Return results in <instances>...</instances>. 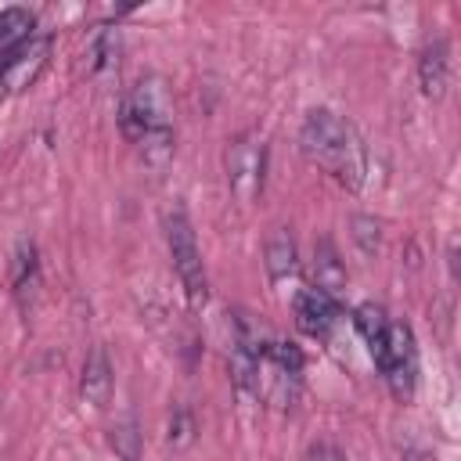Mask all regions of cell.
I'll return each instance as SVG.
<instances>
[{
	"label": "cell",
	"mask_w": 461,
	"mask_h": 461,
	"mask_svg": "<svg viewBox=\"0 0 461 461\" xmlns=\"http://www.w3.org/2000/svg\"><path fill=\"white\" fill-rule=\"evenodd\" d=\"M119 130L148 166H166L173 155V101L158 76H144L119 104Z\"/></svg>",
	"instance_id": "cell-2"
},
{
	"label": "cell",
	"mask_w": 461,
	"mask_h": 461,
	"mask_svg": "<svg viewBox=\"0 0 461 461\" xmlns=\"http://www.w3.org/2000/svg\"><path fill=\"white\" fill-rule=\"evenodd\" d=\"M25 40H32V14L25 7L0 11V58L4 54H14Z\"/></svg>",
	"instance_id": "cell-13"
},
{
	"label": "cell",
	"mask_w": 461,
	"mask_h": 461,
	"mask_svg": "<svg viewBox=\"0 0 461 461\" xmlns=\"http://www.w3.org/2000/svg\"><path fill=\"white\" fill-rule=\"evenodd\" d=\"M79 393H83V400L94 403V407L108 403V396H112V364H108V353H104L101 346H94V349L86 353V360H83Z\"/></svg>",
	"instance_id": "cell-10"
},
{
	"label": "cell",
	"mask_w": 461,
	"mask_h": 461,
	"mask_svg": "<svg viewBox=\"0 0 461 461\" xmlns=\"http://www.w3.org/2000/svg\"><path fill=\"white\" fill-rule=\"evenodd\" d=\"M418 83H421V94L425 97H443L447 94V83H450V47L443 36L429 40L421 47V58H418Z\"/></svg>",
	"instance_id": "cell-9"
},
{
	"label": "cell",
	"mask_w": 461,
	"mask_h": 461,
	"mask_svg": "<svg viewBox=\"0 0 461 461\" xmlns=\"http://www.w3.org/2000/svg\"><path fill=\"white\" fill-rule=\"evenodd\" d=\"M303 382V353L292 342L263 339L256 357V396L274 407H292Z\"/></svg>",
	"instance_id": "cell-3"
},
{
	"label": "cell",
	"mask_w": 461,
	"mask_h": 461,
	"mask_svg": "<svg viewBox=\"0 0 461 461\" xmlns=\"http://www.w3.org/2000/svg\"><path fill=\"white\" fill-rule=\"evenodd\" d=\"M342 267H339V256H335V249L328 245V241H321L317 245V288H324V292H339V285H342Z\"/></svg>",
	"instance_id": "cell-16"
},
{
	"label": "cell",
	"mask_w": 461,
	"mask_h": 461,
	"mask_svg": "<svg viewBox=\"0 0 461 461\" xmlns=\"http://www.w3.org/2000/svg\"><path fill=\"white\" fill-rule=\"evenodd\" d=\"M47 58H50V36H32L14 54H7L0 65V101L32 86L40 72L47 68Z\"/></svg>",
	"instance_id": "cell-7"
},
{
	"label": "cell",
	"mask_w": 461,
	"mask_h": 461,
	"mask_svg": "<svg viewBox=\"0 0 461 461\" xmlns=\"http://www.w3.org/2000/svg\"><path fill=\"white\" fill-rule=\"evenodd\" d=\"M353 324H357V331L364 335L371 357L378 360V353H382V346H385V335H389V324H393V321L385 317V310L375 306V303H360V306L353 310Z\"/></svg>",
	"instance_id": "cell-11"
},
{
	"label": "cell",
	"mask_w": 461,
	"mask_h": 461,
	"mask_svg": "<svg viewBox=\"0 0 461 461\" xmlns=\"http://www.w3.org/2000/svg\"><path fill=\"white\" fill-rule=\"evenodd\" d=\"M166 245H169V259H173V270L184 285V295L187 303L198 310L205 306L209 299V277H205V263H202V252H198V241H194V230L184 216V209H169L166 212Z\"/></svg>",
	"instance_id": "cell-4"
},
{
	"label": "cell",
	"mask_w": 461,
	"mask_h": 461,
	"mask_svg": "<svg viewBox=\"0 0 461 461\" xmlns=\"http://www.w3.org/2000/svg\"><path fill=\"white\" fill-rule=\"evenodd\" d=\"M292 313H295V328L303 331V335H310V339H324L331 328H335V321H339V303H335V295L331 292H324V288H303L295 299H292Z\"/></svg>",
	"instance_id": "cell-8"
},
{
	"label": "cell",
	"mask_w": 461,
	"mask_h": 461,
	"mask_svg": "<svg viewBox=\"0 0 461 461\" xmlns=\"http://www.w3.org/2000/svg\"><path fill=\"white\" fill-rule=\"evenodd\" d=\"M11 285H14V295L22 303L36 295V288H40V263H36V249L32 245H18V252L11 259Z\"/></svg>",
	"instance_id": "cell-12"
},
{
	"label": "cell",
	"mask_w": 461,
	"mask_h": 461,
	"mask_svg": "<svg viewBox=\"0 0 461 461\" xmlns=\"http://www.w3.org/2000/svg\"><path fill=\"white\" fill-rule=\"evenodd\" d=\"M112 447L122 461H140V432L133 418H122L112 425Z\"/></svg>",
	"instance_id": "cell-17"
},
{
	"label": "cell",
	"mask_w": 461,
	"mask_h": 461,
	"mask_svg": "<svg viewBox=\"0 0 461 461\" xmlns=\"http://www.w3.org/2000/svg\"><path fill=\"white\" fill-rule=\"evenodd\" d=\"M306 461H346L331 443H317V447H310V457Z\"/></svg>",
	"instance_id": "cell-19"
},
{
	"label": "cell",
	"mask_w": 461,
	"mask_h": 461,
	"mask_svg": "<svg viewBox=\"0 0 461 461\" xmlns=\"http://www.w3.org/2000/svg\"><path fill=\"white\" fill-rule=\"evenodd\" d=\"M267 270L274 281H285V277H295L299 263H295V245L288 238V230H277L270 241H267Z\"/></svg>",
	"instance_id": "cell-15"
},
{
	"label": "cell",
	"mask_w": 461,
	"mask_h": 461,
	"mask_svg": "<svg viewBox=\"0 0 461 461\" xmlns=\"http://www.w3.org/2000/svg\"><path fill=\"white\" fill-rule=\"evenodd\" d=\"M299 148L313 166H321L342 187H349V191L364 187V180H367V148H364L360 133L342 115H335L328 108L310 112L303 130H299Z\"/></svg>",
	"instance_id": "cell-1"
},
{
	"label": "cell",
	"mask_w": 461,
	"mask_h": 461,
	"mask_svg": "<svg viewBox=\"0 0 461 461\" xmlns=\"http://www.w3.org/2000/svg\"><path fill=\"white\" fill-rule=\"evenodd\" d=\"M393 389L396 400H411L414 396V385H418V346H414V331L400 321L389 324V335H385V346L375 360Z\"/></svg>",
	"instance_id": "cell-5"
},
{
	"label": "cell",
	"mask_w": 461,
	"mask_h": 461,
	"mask_svg": "<svg viewBox=\"0 0 461 461\" xmlns=\"http://www.w3.org/2000/svg\"><path fill=\"white\" fill-rule=\"evenodd\" d=\"M263 169H267V144L256 137H238L227 148V184L241 202H252L263 191Z\"/></svg>",
	"instance_id": "cell-6"
},
{
	"label": "cell",
	"mask_w": 461,
	"mask_h": 461,
	"mask_svg": "<svg viewBox=\"0 0 461 461\" xmlns=\"http://www.w3.org/2000/svg\"><path fill=\"white\" fill-rule=\"evenodd\" d=\"M353 238H357V245L371 256V252L378 249V223H375L371 216H357V220H353Z\"/></svg>",
	"instance_id": "cell-18"
},
{
	"label": "cell",
	"mask_w": 461,
	"mask_h": 461,
	"mask_svg": "<svg viewBox=\"0 0 461 461\" xmlns=\"http://www.w3.org/2000/svg\"><path fill=\"white\" fill-rule=\"evenodd\" d=\"M83 58H86V72H90V76H101V72L115 68V61H119V32L97 29V32L90 36V47H86Z\"/></svg>",
	"instance_id": "cell-14"
}]
</instances>
